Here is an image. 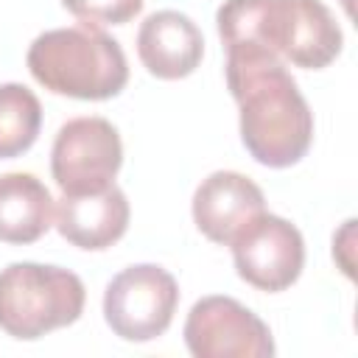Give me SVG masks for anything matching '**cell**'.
<instances>
[{
    "mask_svg": "<svg viewBox=\"0 0 358 358\" xmlns=\"http://www.w3.org/2000/svg\"><path fill=\"white\" fill-rule=\"evenodd\" d=\"M185 344L196 358H271L268 324L232 296H201L185 319Z\"/></svg>",
    "mask_w": 358,
    "mask_h": 358,
    "instance_id": "obj_7",
    "label": "cell"
},
{
    "mask_svg": "<svg viewBox=\"0 0 358 358\" xmlns=\"http://www.w3.org/2000/svg\"><path fill=\"white\" fill-rule=\"evenodd\" d=\"M145 0H62V6L84 25H123L143 11Z\"/></svg>",
    "mask_w": 358,
    "mask_h": 358,
    "instance_id": "obj_14",
    "label": "cell"
},
{
    "mask_svg": "<svg viewBox=\"0 0 358 358\" xmlns=\"http://www.w3.org/2000/svg\"><path fill=\"white\" fill-rule=\"evenodd\" d=\"M352 3H355V0H341V6H344L347 14H352Z\"/></svg>",
    "mask_w": 358,
    "mask_h": 358,
    "instance_id": "obj_15",
    "label": "cell"
},
{
    "mask_svg": "<svg viewBox=\"0 0 358 358\" xmlns=\"http://www.w3.org/2000/svg\"><path fill=\"white\" fill-rule=\"evenodd\" d=\"M42 129L39 98L17 81L0 84V159L25 154Z\"/></svg>",
    "mask_w": 358,
    "mask_h": 358,
    "instance_id": "obj_13",
    "label": "cell"
},
{
    "mask_svg": "<svg viewBox=\"0 0 358 358\" xmlns=\"http://www.w3.org/2000/svg\"><path fill=\"white\" fill-rule=\"evenodd\" d=\"M87 291L76 271L48 263H8L0 268V330L36 341L50 330L78 322Z\"/></svg>",
    "mask_w": 358,
    "mask_h": 358,
    "instance_id": "obj_4",
    "label": "cell"
},
{
    "mask_svg": "<svg viewBox=\"0 0 358 358\" xmlns=\"http://www.w3.org/2000/svg\"><path fill=\"white\" fill-rule=\"evenodd\" d=\"M179 285L171 271L154 263H137L115 274L103 291V319L123 341L159 338L176 313Z\"/></svg>",
    "mask_w": 358,
    "mask_h": 358,
    "instance_id": "obj_5",
    "label": "cell"
},
{
    "mask_svg": "<svg viewBox=\"0 0 358 358\" xmlns=\"http://www.w3.org/2000/svg\"><path fill=\"white\" fill-rule=\"evenodd\" d=\"M123 165V143L106 117L67 120L50 148V173L62 193H95L115 182Z\"/></svg>",
    "mask_w": 358,
    "mask_h": 358,
    "instance_id": "obj_6",
    "label": "cell"
},
{
    "mask_svg": "<svg viewBox=\"0 0 358 358\" xmlns=\"http://www.w3.org/2000/svg\"><path fill=\"white\" fill-rule=\"evenodd\" d=\"M232 263L243 282L257 291L280 294L291 288L305 266V241L302 232L271 213L252 218L232 241Z\"/></svg>",
    "mask_w": 358,
    "mask_h": 358,
    "instance_id": "obj_8",
    "label": "cell"
},
{
    "mask_svg": "<svg viewBox=\"0 0 358 358\" xmlns=\"http://www.w3.org/2000/svg\"><path fill=\"white\" fill-rule=\"evenodd\" d=\"M260 213H266L263 190L238 171H213L193 193V221L199 232L221 246Z\"/></svg>",
    "mask_w": 358,
    "mask_h": 358,
    "instance_id": "obj_9",
    "label": "cell"
},
{
    "mask_svg": "<svg viewBox=\"0 0 358 358\" xmlns=\"http://www.w3.org/2000/svg\"><path fill=\"white\" fill-rule=\"evenodd\" d=\"M229 95L241 109V140L266 168L296 165L313 143V112L285 70V62L260 53H227Z\"/></svg>",
    "mask_w": 358,
    "mask_h": 358,
    "instance_id": "obj_1",
    "label": "cell"
},
{
    "mask_svg": "<svg viewBox=\"0 0 358 358\" xmlns=\"http://www.w3.org/2000/svg\"><path fill=\"white\" fill-rule=\"evenodd\" d=\"M31 76L53 95L106 101L123 92L129 62L117 39L98 25H70L39 34L25 56Z\"/></svg>",
    "mask_w": 358,
    "mask_h": 358,
    "instance_id": "obj_3",
    "label": "cell"
},
{
    "mask_svg": "<svg viewBox=\"0 0 358 358\" xmlns=\"http://www.w3.org/2000/svg\"><path fill=\"white\" fill-rule=\"evenodd\" d=\"M137 56L151 76L176 81L201 64L204 36L187 14L162 8L143 20L137 31Z\"/></svg>",
    "mask_w": 358,
    "mask_h": 358,
    "instance_id": "obj_11",
    "label": "cell"
},
{
    "mask_svg": "<svg viewBox=\"0 0 358 358\" xmlns=\"http://www.w3.org/2000/svg\"><path fill=\"white\" fill-rule=\"evenodd\" d=\"M227 53H260L302 70L327 67L344 45L322 0H224L215 11Z\"/></svg>",
    "mask_w": 358,
    "mask_h": 358,
    "instance_id": "obj_2",
    "label": "cell"
},
{
    "mask_svg": "<svg viewBox=\"0 0 358 358\" xmlns=\"http://www.w3.org/2000/svg\"><path fill=\"white\" fill-rule=\"evenodd\" d=\"M53 215L56 229L67 243L87 252H103L126 235L131 210L126 193L112 182L95 193H64Z\"/></svg>",
    "mask_w": 358,
    "mask_h": 358,
    "instance_id": "obj_10",
    "label": "cell"
},
{
    "mask_svg": "<svg viewBox=\"0 0 358 358\" xmlns=\"http://www.w3.org/2000/svg\"><path fill=\"white\" fill-rule=\"evenodd\" d=\"M53 196L34 173L11 171L0 173V241L34 243L53 224Z\"/></svg>",
    "mask_w": 358,
    "mask_h": 358,
    "instance_id": "obj_12",
    "label": "cell"
}]
</instances>
